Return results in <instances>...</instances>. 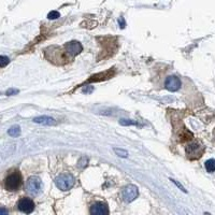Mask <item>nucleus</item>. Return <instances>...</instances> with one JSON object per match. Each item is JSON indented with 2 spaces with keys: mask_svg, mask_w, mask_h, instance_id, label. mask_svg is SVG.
Returning <instances> with one entry per match:
<instances>
[{
  "mask_svg": "<svg viewBox=\"0 0 215 215\" xmlns=\"http://www.w3.org/2000/svg\"><path fill=\"white\" fill-rule=\"evenodd\" d=\"M75 183V180L71 174L69 173H64L58 175L55 179V185L57 186L58 189L62 191H67L69 189H71L73 187Z\"/></svg>",
  "mask_w": 215,
  "mask_h": 215,
  "instance_id": "1",
  "label": "nucleus"
},
{
  "mask_svg": "<svg viewBox=\"0 0 215 215\" xmlns=\"http://www.w3.org/2000/svg\"><path fill=\"white\" fill-rule=\"evenodd\" d=\"M22 185V176L18 172H14L7 176L5 181V187L9 191H15Z\"/></svg>",
  "mask_w": 215,
  "mask_h": 215,
  "instance_id": "2",
  "label": "nucleus"
},
{
  "mask_svg": "<svg viewBox=\"0 0 215 215\" xmlns=\"http://www.w3.org/2000/svg\"><path fill=\"white\" fill-rule=\"evenodd\" d=\"M204 153V147L197 142L190 143L186 146V154L190 159H198Z\"/></svg>",
  "mask_w": 215,
  "mask_h": 215,
  "instance_id": "3",
  "label": "nucleus"
},
{
  "mask_svg": "<svg viewBox=\"0 0 215 215\" xmlns=\"http://www.w3.org/2000/svg\"><path fill=\"white\" fill-rule=\"evenodd\" d=\"M65 54H66L67 58L69 57V59L70 58H73L74 56H77V54H80V53L82 52V50H83V46H82V44L80 43V42L77 41H71V42H68V43L65 45Z\"/></svg>",
  "mask_w": 215,
  "mask_h": 215,
  "instance_id": "4",
  "label": "nucleus"
},
{
  "mask_svg": "<svg viewBox=\"0 0 215 215\" xmlns=\"http://www.w3.org/2000/svg\"><path fill=\"white\" fill-rule=\"evenodd\" d=\"M42 183L41 180L37 176H31L27 180L26 183V190L28 191L30 195H38L41 191Z\"/></svg>",
  "mask_w": 215,
  "mask_h": 215,
  "instance_id": "5",
  "label": "nucleus"
},
{
  "mask_svg": "<svg viewBox=\"0 0 215 215\" xmlns=\"http://www.w3.org/2000/svg\"><path fill=\"white\" fill-rule=\"evenodd\" d=\"M139 191L138 187L134 185H128L124 188L123 193H122V197L125 202H131L138 198Z\"/></svg>",
  "mask_w": 215,
  "mask_h": 215,
  "instance_id": "6",
  "label": "nucleus"
},
{
  "mask_svg": "<svg viewBox=\"0 0 215 215\" xmlns=\"http://www.w3.org/2000/svg\"><path fill=\"white\" fill-rule=\"evenodd\" d=\"M17 208L21 212L26 213V214H30L35 210V202L31 199H29V198H22L18 201Z\"/></svg>",
  "mask_w": 215,
  "mask_h": 215,
  "instance_id": "7",
  "label": "nucleus"
},
{
  "mask_svg": "<svg viewBox=\"0 0 215 215\" xmlns=\"http://www.w3.org/2000/svg\"><path fill=\"white\" fill-rule=\"evenodd\" d=\"M181 86H182L181 80L175 75H170L165 81V87L169 92H176V90L180 89Z\"/></svg>",
  "mask_w": 215,
  "mask_h": 215,
  "instance_id": "8",
  "label": "nucleus"
},
{
  "mask_svg": "<svg viewBox=\"0 0 215 215\" xmlns=\"http://www.w3.org/2000/svg\"><path fill=\"white\" fill-rule=\"evenodd\" d=\"M90 214L92 215H108L109 214V209L108 206L103 202H95L90 206Z\"/></svg>",
  "mask_w": 215,
  "mask_h": 215,
  "instance_id": "9",
  "label": "nucleus"
},
{
  "mask_svg": "<svg viewBox=\"0 0 215 215\" xmlns=\"http://www.w3.org/2000/svg\"><path fill=\"white\" fill-rule=\"evenodd\" d=\"M33 123L40 124V125H45V126H54L56 125V121L53 117L46 116V115H42V116H37L33 119Z\"/></svg>",
  "mask_w": 215,
  "mask_h": 215,
  "instance_id": "10",
  "label": "nucleus"
},
{
  "mask_svg": "<svg viewBox=\"0 0 215 215\" xmlns=\"http://www.w3.org/2000/svg\"><path fill=\"white\" fill-rule=\"evenodd\" d=\"M206 171L209 172V173H213L215 170V160L213 159V158H211V159L206 160Z\"/></svg>",
  "mask_w": 215,
  "mask_h": 215,
  "instance_id": "11",
  "label": "nucleus"
},
{
  "mask_svg": "<svg viewBox=\"0 0 215 215\" xmlns=\"http://www.w3.org/2000/svg\"><path fill=\"white\" fill-rule=\"evenodd\" d=\"M8 134H9V136L14 137V138H15V137H18L21 134V128L18 127V126H12V127L8 130Z\"/></svg>",
  "mask_w": 215,
  "mask_h": 215,
  "instance_id": "12",
  "label": "nucleus"
},
{
  "mask_svg": "<svg viewBox=\"0 0 215 215\" xmlns=\"http://www.w3.org/2000/svg\"><path fill=\"white\" fill-rule=\"evenodd\" d=\"M9 62H10L9 57L3 56V55L0 56V68H5V67H7L8 65H9Z\"/></svg>",
  "mask_w": 215,
  "mask_h": 215,
  "instance_id": "13",
  "label": "nucleus"
},
{
  "mask_svg": "<svg viewBox=\"0 0 215 215\" xmlns=\"http://www.w3.org/2000/svg\"><path fill=\"white\" fill-rule=\"evenodd\" d=\"M114 152L117 156L119 157H123V158H126L128 157V152L126 149H114Z\"/></svg>",
  "mask_w": 215,
  "mask_h": 215,
  "instance_id": "14",
  "label": "nucleus"
},
{
  "mask_svg": "<svg viewBox=\"0 0 215 215\" xmlns=\"http://www.w3.org/2000/svg\"><path fill=\"white\" fill-rule=\"evenodd\" d=\"M119 124L122 126H134V125H138L136 122L131 121V119H121L119 121Z\"/></svg>",
  "mask_w": 215,
  "mask_h": 215,
  "instance_id": "15",
  "label": "nucleus"
},
{
  "mask_svg": "<svg viewBox=\"0 0 215 215\" xmlns=\"http://www.w3.org/2000/svg\"><path fill=\"white\" fill-rule=\"evenodd\" d=\"M58 17H60V14H59V12H57V11H51L50 13L47 14L48 20H57Z\"/></svg>",
  "mask_w": 215,
  "mask_h": 215,
  "instance_id": "16",
  "label": "nucleus"
},
{
  "mask_svg": "<svg viewBox=\"0 0 215 215\" xmlns=\"http://www.w3.org/2000/svg\"><path fill=\"white\" fill-rule=\"evenodd\" d=\"M87 158H85V157H83V158H81V160L79 161V167L80 168H84L85 166H87Z\"/></svg>",
  "mask_w": 215,
  "mask_h": 215,
  "instance_id": "17",
  "label": "nucleus"
},
{
  "mask_svg": "<svg viewBox=\"0 0 215 215\" xmlns=\"http://www.w3.org/2000/svg\"><path fill=\"white\" fill-rule=\"evenodd\" d=\"M18 92V89H15V88H10L9 90L7 92L8 96H13V95H16Z\"/></svg>",
  "mask_w": 215,
  "mask_h": 215,
  "instance_id": "18",
  "label": "nucleus"
},
{
  "mask_svg": "<svg viewBox=\"0 0 215 215\" xmlns=\"http://www.w3.org/2000/svg\"><path fill=\"white\" fill-rule=\"evenodd\" d=\"M171 182H172V183H174V184H175L176 186H178L179 188H180V189H181V190H182V191H184V193H187V191H186V189H185L184 187H183L182 185L180 184V183H178V182H176L175 180H172V179H171Z\"/></svg>",
  "mask_w": 215,
  "mask_h": 215,
  "instance_id": "19",
  "label": "nucleus"
},
{
  "mask_svg": "<svg viewBox=\"0 0 215 215\" xmlns=\"http://www.w3.org/2000/svg\"><path fill=\"white\" fill-rule=\"evenodd\" d=\"M8 213H9V211H8L7 209L0 208V215H1V214H8Z\"/></svg>",
  "mask_w": 215,
  "mask_h": 215,
  "instance_id": "20",
  "label": "nucleus"
}]
</instances>
